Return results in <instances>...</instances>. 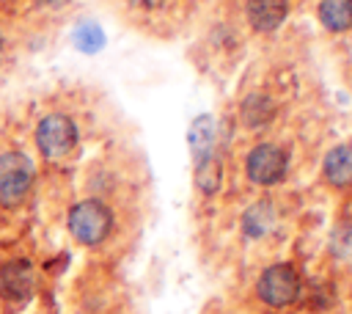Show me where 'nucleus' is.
Instances as JSON below:
<instances>
[{"label":"nucleus","instance_id":"obj_5","mask_svg":"<svg viewBox=\"0 0 352 314\" xmlns=\"http://www.w3.org/2000/svg\"><path fill=\"white\" fill-rule=\"evenodd\" d=\"M300 295V278L292 264H272L258 278V297L270 306H289Z\"/></svg>","mask_w":352,"mask_h":314},{"label":"nucleus","instance_id":"obj_11","mask_svg":"<svg viewBox=\"0 0 352 314\" xmlns=\"http://www.w3.org/2000/svg\"><path fill=\"white\" fill-rule=\"evenodd\" d=\"M38 3H44V6H58V3H63V0H38Z\"/></svg>","mask_w":352,"mask_h":314},{"label":"nucleus","instance_id":"obj_9","mask_svg":"<svg viewBox=\"0 0 352 314\" xmlns=\"http://www.w3.org/2000/svg\"><path fill=\"white\" fill-rule=\"evenodd\" d=\"M319 17H322L324 28L346 30V28H352V0H322Z\"/></svg>","mask_w":352,"mask_h":314},{"label":"nucleus","instance_id":"obj_8","mask_svg":"<svg viewBox=\"0 0 352 314\" xmlns=\"http://www.w3.org/2000/svg\"><path fill=\"white\" fill-rule=\"evenodd\" d=\"M324 176L338 187L352 182V146H336L324 157Z\"/></svg>","mask_w":352,"mask_h":314},{"label":"nucleus","instance_id":"obj_6","mask_svg":"<svg viewBox=\"0 0 352 314\" xmlns=\"http://www.w3.org/2000/svg\"><path fill=\"white\" fill-rule=\"evenodd\" d=\"M286 174V154L272 146V143H261L248 154V176L258 185H275L280 182Z\"/></svg>","mask_w":352,"mask_h":314},{"label":"nucleus","instance_id":"obj_10","mask_svg":"<svg viewBox=\"0 0 352 314\" xmlns=\"http://www.w3.org/2000/svg\"><path fill=\"white\" fill-rule=\"evenodd\" d=\"M74 44L82 50V52H96L102 44H104V36H102V30L96 28V25H80L77 28V36H74Z\"/></svg>","mask_w":352,"mask_h":314},{"label":"nucleus","instance_id":"obj_7","mask_svg":"<svg viewBox=\"0 0 352 314\" xmlns=\"http://www.w3.org/2000/svg\"><path fill=\"white\" fill-rule=\"evenodd\" d=\"M289 11L286 0H248V19L256 30H275Z\"/></svg>","mask_w":352,"mask_h":314},{"label":"nucleus","instance_id":"obj_2","mask_svg":"<svg viewBox=\"0 0 352 314\" xmlns=\"http://www.w3.org/2000/svg\"><path fill=\"white\" fill-rule=\"evenodd\" d=\"M33 187V165L19 151L0 154V207L14 209Z\"/></svg>","mask_w":352,"mask_h":314},{"label":"nucleus","instance_id":"obj_3","mask_svg":"<svg viewBox=\"0 0 352 314\" xmlns=\"http://www.w3.org/2000/svg\"><path fill=\"white\" fill-rule=\"evenodd\" d=\"M36 275L28 259H8L0 264V303L8 314H16L33 297Z\"/></svg>","mask_w":352,"mask_h":314},{"label":"nucleus","instance_id":"obj_1","mask_svg":"<svg viewBox=\"0 0 352 314\" xmlns=\"http://www.w3.org/2000/svg\"><path fill=\"white\" fill-rule=\"evenodd\" d=\"M113 229V215L110 209L96 201V198H88V201H80L77 207H72L69 212V231L77 242L82 245H99Z\"/></svg>","mask_w":352,"mask_h":314},{"label":"nucleus","instance_id":"obj_4","mask_svg":"<svg viewBox=\"0 0 352 314\" xmlns=\"http://www.w3.org/2000/svg\"><path fill=\"white\" fill-rule=\"evenodd\" d=\"M36 143H38V151L47 160H63L77 146V127H74L72 118H66L60 113H52L38 124Z\"/></svg>","mask_w":352,"mask_h":314}]
</instances>
